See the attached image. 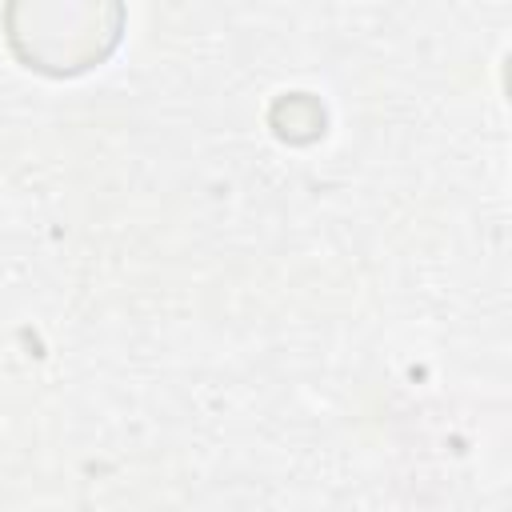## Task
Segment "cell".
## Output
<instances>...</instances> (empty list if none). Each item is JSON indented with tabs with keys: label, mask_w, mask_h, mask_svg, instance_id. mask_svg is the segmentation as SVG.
<instances>
[{
	"label": "cell",
	"mask_w": 512,
	"mask_h": 512,
	"mask_svg": "<svg viewBox=\"0 0 512 512\" xmlns=\"http://www.w3.org/2000/svg\"><path fill=\"white\" fill-rule=\"evenodd\" d=\"M124 36L120 4H8L4 40L12 56L40 76H84L100 68Z\"/></svg>",
	"instance_id": "6da1fadb"
}]
</instances>
